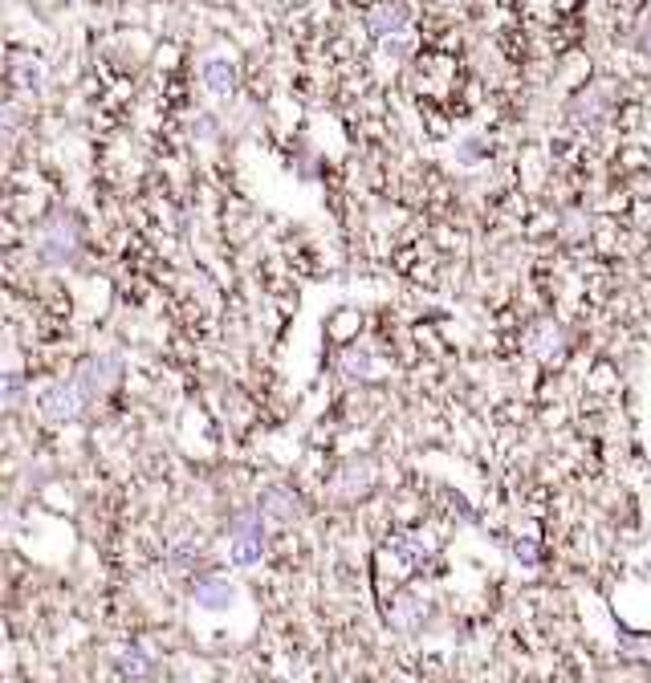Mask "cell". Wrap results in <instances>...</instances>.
I'll use <instances>...</instances> for the list:
<instances>
[{"label": "cell", "mask_w": 651, "mask_h": 683, "mask_svg": "<svg viewBox=\"0 0 651 683\" xmlns=\"http://www.w3.org/2000/svg\"><path fill=\"white\" fill-rule=\"evenodd\" d=\"M228 553H232V562H257L261 557V521H257V513H245V517L232 521Z\"/></svg>", "instance_id": "cell-1"}, {"label": "cell", "mask_w": 651, "mask_h": 683, "mask_svg": "<svg viewBox=\"0 0 651 683\" xmlns=\"http://www.w3.org/2000/svg\"><path fill=\"white\" fill-rule=\"evenodd\" d=\"M37 407H41V415H49V419H66V415L78 411V391L66 387V383H53V387L41 391Z\"/></svg>", "instance_id": "cell-2"}, {"label": "cell", "mask_w": 651, "mask_h": 683, "mask_svg": "<svg viewBox=\"0 0 651 683\" xmlns=\"http://www.w3.org/2000/svg\"><path fill=\"white\" fill-rule=\"evenodd\" d=\"M114 375H118V362L102 354V358H90V362H86V370H82L78 387H82L86 395H102V391L114 383Z\"/></svg>", "instance_id": "cell-3"}, {"label": "cell", "mask_w": 651, "mask_h": 683, "mask_svg": "<svg viewBox=\"0 0 651 683\" xmlns=\"http://www.w3.org/2000/svg\"><path fill=\"white\" fill-rule=\"evenodd\" d=\"M196 602H200L204 610H228V606L236 602V586H232V582H224V578L200 582V586H196Z\"/></svg>", "instance_id": "cell-4"}, {"label": "cell", "mask_w": 651, "mask_h": 683, "mask_svg": "<svg viewBox=\"0 0 651 683\" xmlns=\"http://www.w3.org/2000/svg\"><path fill=\"white\" fill-rule=\"evenodd\" d=\"M367 25H371V33H375V37H387V33H399V29L407 25V13H403L399 5H391V0H383V5L371 13V21H367Z\"/></svg>", "instance_id": "cell-5"}, {"label": "cell", "mask_w": 651, "mask_h": 683, "mask_svg": "<svg viewBox=\"0 0 651 683\" xmlns=\"http://www.w3.org/2000/svg\"><path fill=\"white\" fill-rule=\"evenodd\" d=\"M204 82H208L212 94H228L232 90V66H228V61H208V66H204Z\"/></svg>", "instance_id": "cell-6"}, {"label": "cell", "mask_w": 651, "mask_h": 683, "mask_svg": "<svg viewBox=\"0 0 651 683\" xmlns=\"http://www.w3.org/2000/svg\"><path fill=\"white\" fill-rule=\"evenodd\" d=\"M639 49L643 53H651V17L643 21V29H639Z\"/></svg>", "instance_id": "cell-7"}]
</instances>
